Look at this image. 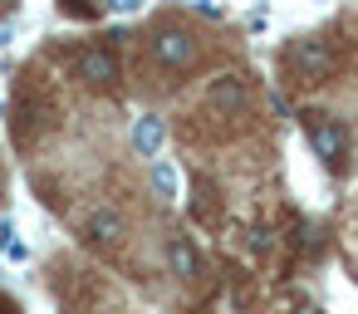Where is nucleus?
Wrapping results in <instances>:
<instances>
[{
    "mask_svg": "<svg viewBox=\"0 0 358 314\" xmlns=\"http://www.w3.org/2000/svg\"><path fill=\"white\" fill-rule=\"evenodd\" d=\"M148 55H152V64H157V69L182 74V69H192V64H196V35H192L187 25L167 20V25H157V30L148 35Z\"/></svg>",
    "mask_w": 358,
    "mask_h": 314,
    "instance_id": "f257e3e1",
    "label": "nucleus"
},
{
    "mask_svg": "<svg viewBox=\"0 0 358 314\" xmlns=\"http://www.w3.org/2000/svg\"><path fill=\"white\" fill-rule=\"evenodd\" d=\"M334 50L324 45V40H294L289 50H285V74L294 79V84H304V89H319V84H329L334 79Z\"/></svg>",
    "mask_w": 358,
    "mask_h": 314,
    "instance_id": "f03ea898",
    "label": "nucleus"
},
{
    "mask_svg": "<svg viewBox=\"0 0 358 314\" xmlns=\"http://www.w3.org/2000/svg\"><path fill=\"white\" fill-rule=\"evenodd\" d=\"M299 123H304L309 148L324 157V167H329V172H343V162H348V133H343V123H334V118L319 113V108H309Z\"/></svg>",
    "mask_w": 358,
    "mask_h": 314,
    "instance_id": "7ed1b4c3",
    "label": "nucleus"
},
{
    "mask_svg": "<svg viewBox=\"0 0 358 314\" xmlns=\"http://www.w3.org/2000/svg\"><path fill=\"white\" fill-rule=\"evenodd\" d=\"M74 79L94 94H113L118 89V55L108 45H84L74 55Z\"/></svg>",
    "mask_w": 358,
    "mask_h": 314,
    "instance_id": "20e7f679",
    "label": "nucleus"
},
{
    "mask_svg": "<svg viewBox=\"0 0 358 314\" xmlns=\"http://www.w3.org/2000/svg\"><path fill=\"white\" fill-rule=\"evenodd\" d=\"M206 104L216 108V113H245L250 108V84L245 79H236V74H221L216 84H211V94H206Z\"/></svg>",
    "mask_w": 358,
    "mask_h": 314,
    "instance_id": "39448f33",
    "label": "nucleus"
},
{
    "mask_svg": "<svg viewBox=\"0 0 358 314\" xmlns=\"http://www.w3.org/2000/svg\"><path fill=\"white\" fill-rule=\"evenodd\" d=\"M167 265L177 280H196L201 275V250L192 245V236H172L167 241Z\"/></svg>",
    "mask_w": 358,
    "mask_h": 314,
    "instance_id": "423d86ee",
    "label": "nucleus"
},
{
    "mask_svg": "<svg viewBox=\"0 0 358 314\" xmlns=\"http://www.w3.org/2000/svg\"><path fill=\"white\" fill-rule=\"evenodd\" d=\"M84 236H89L94 245H113V241L123 236V221H118L113 211H94V216L84 221Z\"/></svg>",
    "mask_w": 358,
    "mask_h": 314,
    "instance_id": "0eeeda50",
    "label": "nucleus"
},
{
    "mask_svg": "<svg viewBox=\"0 0 358 314\" xmlns=\"http://www.w3.org/2000/svg\"><path fill=\"white\" fill-rule=\"evenodd\" d=\"M133 138H138V148H143V152H157V148H162V138H167V128H162V118H143Z\"/></svg>",
    "mask_w": 358,
    "mask_h": 314,
    "instance_id": "6e6552de",
    "label": "nucleus"
},
{
    "mask_svg": "<svg viewBox=\"0 0 358 314\" xmlns=\"http://www.w3.org/2000/svg\"><path fill=\"white\" fill-rule=\"evenodd\" d=\"M196 216L201 221H216V192H211L206 177H196Z\"/></svg>",
    "mask_w": 358,
    "mask_h": 314,
    "instance_id": "1a4fd4ad",
    "label": "nucleus"
},
{
    "mask_svg": "<svg viewBox=\"0 0 358 314\" xmlns=\"http://www.w3.org/2000/svg\"><path fill=\"white\" fill-rule=\"evenodd\" d=\"M0 314H20V304H15V299H10L6 290H0Z\"/></svg>",
    "mask_w": 358,
    "mask_h": 314,
    "instance_id": "9d476101",
    "label": "nucleus"
},
{
    "mask_svg": "<svg viewBox=\"0 0 358 314\" xmlns=\"http://www.w3.org/2000/svg\"><path fill=\"white\" fill-rule=\"evenodd\" d=\"M294 314H319V309H309V304H304V309H294Z\"/></svg>",
    "mask_w": 358,
    "mask_h": 314,
    "instance_id": "9b49d317",
    "label": "nucleus"
}]
</instances>
